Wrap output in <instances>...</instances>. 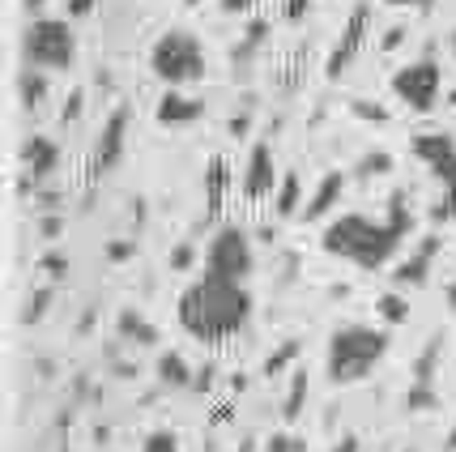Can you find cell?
<instances>
[{"label":"cell","mask_w":456,"mask_h":452,"mask_svg":"<svg viewBox=\"0 0 456 452\" xmlns=\"http://www.w3.org/2000/svg\"><path fill=\"white\" fill-rule=\"evenodd\" d=\"M179 329L197 341H226L248 329L252 320V295H248V282H231L222 274H205L179 295L175 303Z\"/></svg>","instance_id":"6da1fadb"},{"label":"cell","mask_w":456,"mask_h":452,"mask_svg":"<svg viewBox=\"0 0 456 452\" xmlns=\"http://www.w3.org/2000/svg\"><path fill=\"white\" fill-rule=\"evenodd\" d=\"M410 226H414V218L405 210V197L397 193L388 201V222H376L367 214H341L338 222H329L324 252L341 256V260H350L358 269H384L397 256L401 239L410 235Z\"/></svg>","instance_id":"7a4b0ae2"},{"label":"cell","mask_w":456,"mask_h":452,"mask_svg":"<svg viewBox=\"0 0 456 452\" xmlns=\"http://www.w3.org/2000/svg\"><path fill=\"white\" fill-rule=\"evenodd\" d=\"M388 354V333L371 325H338L329 337V380L333 384H358L376 372V363Z\"/></svg>","instance_id":"3957f363"},{"label":"cell","mask_w":456,"mask_h":452,"mask_svg":"<svg viewBox=\"0 0 456 452\" xmlns=\"http://www.w3.org/2000/svg\"><path fill=\"white\" fill-rule=\"evenodd\" d=\"M150 69H154V78L167 81L171 90H183V86H192V81L205 78V47L192 30H167L159 43H154V52H150Z\"/></svg>","instance_id":"277c9868"},{"label":"cell","mask_w":456,"mask_h":452,"mask_svg":"<svg viewBox=\"0 0 456 452\" xmlns=\"http://www.w3.org/2000/svg\"><path fill=\"white\" fill-rule=\"evenodd\" d=\"M77 56V39H73V26L60 18H39L30 21V30H26V60H30V69H69Z\"/></svg>","instance_id":"5b68a950"},{"label":"cell","mask_w":456,"mask_h":452,"mask_svg":"<svg viewBox=\"0 0 456 452\" xmlns=\"http://www.w3.org/2000/svg\"><path fill=\"white\" fill-rule=\"evenodd\" d=\"M205 269L222 274L231 282H248L256 269V252H252V235L243 226H218L209 248H205Z\"/></svg>","instance_id":"8992f818"},{"label":"cell","mask_w":456,"mask_h":452,"mask_svg":"<svg viewBox=\"0 0 456 452\" xmlns=\"http://www.w3.org/2000/svg\"><path fill=\"white\" fill-rule=\"evenodd\" d=\"M439 86H444V73L431 56L405 64L397 78H393V95H397L410 111H431L439 103Z\"/></svg>","instance_id":"52a82bcc"},{"label":"cell","mask_w":456,"mask_h":452,"mask_svg":"<svg viewBox=\"0 0 456 452\" xmlns=\"http://www.w3.org/2000/svg\"><path fill=\"white\" fill-rule=\"evenodd\" d=\"M414 154L436 171V179H444L448 197L444 210H436V218H456V141L444 133H418L414 137Z\"/></svg>","instance_id":"ba28073f"},{"label":"cell","mask_w":456,"mask_h":452,"mask_svg":"<svg viewBox=\"0 0 456 452\" xmlns=\"http://www.w3.org/2000/svg\"><path fill=\"white\" fill-rule=\"evenodd\" d=\"M278 193V162L269 154V145L256 141L252 154H248V167H243V197L248 201H265Z\"/></svg>","instance_id":"9c48e42d"},{"label":"cell","mask_w":456,"mask_h":452,"mask_svg":"<svg viewBox=\"0 0 456 452\" xmlns=\"http://www.w3.org/2000/svg\"><path fill=\"white\" fill-rule=\"evenodd\" d=\"M367 26H371V9H367V4H358L354 13H350V21H346V30H341L333 56H329V78H341V69L354 60V52L362 47V39H367Z\"/></svg>","instance_id":"30bf717a"},{"label":"cell","mask_w":456,"mask_h":452,"mask_svg":"<svg viewBox=\"0 0 456 452\" xmlns=\"http://www.w3.org/2000/svg\"><path fill=\"white\" fill-rule=\"evenodd\" d=\"M124 128H128V111L116 107L111 119H107V128H102L99 137V154H94V171H107V167H116L119 154H124Z\"/></svg>","instance_id":"8fae6325"},{"label":"cell","mask_w":456,"mask_h":452,"mask_svg":"<svg viewBox=\"0 0 456 452\" xmlns=\"http://www.w3.org/2000/svg\"><path fill=\"white\" fill-rule=\"evenodd\" d=\"M341 193H346V171H329V176L320 179V188L312 193V201H307V210H303V218L307 222H316V218H324L333 205L341 201Z\"/></svg>","instance_id":"7c38bea8"},{"label":"cell","mask_w":456,"mask_h":452,"mask_svg":"<svg viewBox=\"0 0 456 452\" xmlns=\"http://www.w3.org/2000/svg\"><path fill=\"white\" fill-rule=\"evenodd\" d=\"M200 111H205V107H200V99H188V95H179V90H167V95H162V103H159V124H167V128H171V124H192V119H200Z\"/></svg>","instance_id":"4fadbf2b"},{"label":"cell","mask_w":456,"mask_h":452,"mask_svg":"<svg viewBox=\"0 0 456 452\" xmlns=\"http://www.w3.org/2000/svg\"><path fill=\"white\" fill-rule=\"evenodd\" d=\"M21 158H26V171H30V179H47L52 171H56L60 150H56V141L30 137V141H26V150H21Z\"/></svg>","instance_id":"5bb4252c"},{"label":"cell","mask_w":456,"mask_h":452,"mask_svg":"<svg viewBox=\"0 0 456 452\" xmlns=\"http://www.w3.org/2000/svg\"><path fill=\"white\" fill-rule=\"evenodd\" d=\"M436 252H439V239L427 235L422 239V248H418V252L397 269V286H422V282H427V269H431V260H436Z\"/></svg>","instance_id":"9a60e30c"},{"label":"cell","mask_w":456,"mask_h":452,"mask_svg":"<svg viewBox=\"0 0 456 452\" xmlns=\"http://www.w3.org/2000/svg\"><path fill=\"white\" fill-rule=\"evenodd\" d=\"M116 329H119V337H124V341H137V346H154V341H159V329H154L150 320H141L133 308H124V312H119Z\"/></svg>","instance_id":"2e32d148"},{"label":"cell","mask_w":456,"mask_h":452,"mask_svg":"<svg viewBox=\"0 0 456 452\" xmlns=\"http://www.w3.org/2000/svg\"><path fill=\"white\" fill-rule=\"evenodd\" d=\"M159 380L162 389H192V372H188V363H183V354L167 350L159 358Z\"/></svg>","instance_id":"e0dca14e"},{"label":"cell","mask_w":456,"mask_h":452,"mask_svg":"<svg viewBox=\"0 0 456 452\" xmlns=\"http://www.w3.org/2000/svg\"><path fill=\"white\" fill-rule=\"evenodd\" d=\"M226 184H231V171H226V162H222V158H214V162L205 167V201H209V214H218L222 210Z\"/></svg>","instance_id":"ac0fdd59"},{"label":"cell","mask_w":456,"mask_h":452,"mask_svg":"<svg viewBox=\"0 0 456 452\" xmlns=\"http://www.w3.org/2000/svg\"><path fill=\"white\" fill-rule=\"evenodd\" d=\"M298 188H303V184H298V176H295V171H286V176H281V184H278V193H273V197H278V214L281 218L298 214Z\"/></svg>","instance_id":"d6986e66"},{"label":"cell","mask_w":456,"mask_h":452,"mask_svg":"<svg viewBox=\"0 0 456 452\" xmlns=\"http://www.w3.org/2000/svg\"><path fill=\"white\" fill-rule=\"evenodd\" d=\"M376 312L379 320H388V325H405V316H410V303L401 295H379L376 299Z\"/></svg>","instance_id":"ffe728a7"},{"label":"cell","mask_w":456,"mask_h":452,"mask_svg":"<svg viewBox=\"0 0 456 452\" xmlns=\"http://www.w3.org/2000/svg\"><path fill=\"white\" fill-rule=\"evenodd\" d=\"M303 397H307V375L295 372V380H290V393H286V418H290V423L303 414Z\"/></svg>","instance_id":"44dd1931"},{"label":"cell","mask_w":456,"mask_h":452,"mask_svg":"<svg viewBox=\"0 0 456 452\" xmlns=\"http://www.w3.org/2000/svg\"><path fill=\"white\" fill-rule=\"evenodd\" d=\"M39 99H43V78H35V69H26V73H21V103L35 107Z\"/></svg>","instance_id":"7402d4cb"},{"label":"cell","mask_w":456,"mask_h":452,"mask_svg":"<svg viewBox=\"0 0 456 452\" xmlns=\"http://www.w3.org/2000/svg\"><path fill=\"white\" fill-rule=\"evenodd\" d=\"M141 452H179V440L171 431H154L150 440H145V448Z\"/></svg>","instance_id":"603a6c76"},{"label":"cell","mask_w":456,"mask_h":452,"mask_svg":"<svg viewBox=\"0 0 456 452\" xmlns=\"http://www.w3.org/2000/svg\"><path fill=\"white\" fill-rule=\"evenodd\" d=\"M295 354H298V341H286V346H281V350L273 354V358H269V367H265V372H269V375H278L281 367H286V363L295 358Z\"/></svg>","instance_id":"cb8c5ba5"},{"label":"cell","mask_w":456,"mask_h":452,"mask_svg":"<svg viewBox=\"0 0 456 452\" xmlns=\"http://www.w3.org/2000/svg\"><path fill=\"white\" fill-rule=\"evenodd\" d=\"M269 452H303V444L290 440V435H273V440H269Z\"/></svg>","instance_id":"d4e9b609"},{"label":"cell","mask_w":456,"mask_h":452,"mask_svg":"<svg viewBox=\"0 0 456 452\" xmlns=\"http://www.w3.org/2000/svg\"><path fill=\"white\" fill-rule=\"evenodd\" d=\"M47 299H52V291H39V295L30 299V312H26V320H39V316L47 312Z\"/></svg>","instance_id":"484cf974"},{"label":"cell","mask_w":456,"mask_h":452,"mask_svg":"<svg viewBox=\"0 0 456 452\" xmlns=\"http://www.w3.org/2000/svg\"><path fill=\"white\" fill-rule=\"evenodd\" d=\"M64 4H69V13H73V18H86V13L94 9V0H64Z\"/></svg>","instance_id":"4316f807"},{"label":"cell","mask_w":456,"mask_h":452,"mask_svg":"<svg viewBox=\"0 0 456 452\" xmlns=\"http://www.w3.org/2000/svg\"><path fill=\"white\" fill-rule=\"evenodd\" d=\"M188 260H192V248H175L171 252V269H188Z\"/></svg>","instance_id":"83f0119b"},{"label":"cell","mask_w":456,"mask_h":452,"mask_svg":"<svg viewBox=\"0 0 456 452\" xmlns=\"http://www.w3.org/2000/svg\"><path fill=\"white\" fill-rule=\"evenodd\" d=\"M43 269H52V277H64L69 265H64V256H47V260H43Z\"/></svg>","instance_id":"f1b7e54d"},{"label":"cell","mask_w":456,"mask_h":452,"mask_svg":"<svg viewBox=\"0 0 456 452\" xmlns=\"http://www.w3.org/2000/svg\"><path fill=\"white\" fill-rule=\"evenodd\" d=\"M384 4H397V9H431L436 0H384Z\"/></svg>","instance_id":"f546056e"},{"label":"cell","mask_w":456,"mask_h":452,"mask_svg":"<svg viewBox=\"0 0 456 452\" xmlns=\"http://www.w3.org/2000/svg\"><path fill=\"white\" fill-rule=\"evenodd\" d=\"M401 39H405V30H401V26H393V30H388V39H384V52H393Z\"/></svg>","instance_id":"4dcf8cb0"},{"label":"cell","mask_w":456,"mask_h":452,"mask_svg":"<svg viewBox=\"0 0 456 452\" xmlns=\"http://www.w3.org/2000/svg\"><path fill=\"white\" fill-rule=\"evenodd\" d=\"M307 4H312V0H290V4H286V18H303Z\"/></svg>","instance_id":"1f68e13d"},{"label":"cell","mask_w":456,"mask_h":452,"mask_svg":"<svg viewBox=\"0 0 456 452\" xmlns=\"http://www.w3.org/2000/svg\"><path fill=\"white\" fill-rule=\"evenodd\" d=\"M77 116H81V95H73L69 107H64V119H77Z\"/></svg>","instance_id":"d6a6232c"},{"label":"cell","mask_w":456,"mask_h":452,"mask_svg":"<svg viewBox=\"0 0 456 452\" xmlns=\"http://www.w3.org/2000/svg\"><path fill=\"white\" fill-rule=\"evenodd\" d=\"M43 235L52 239V235H60V218H43V226H39Z\"/></svg>","instance_id":"836d02e7"},{"label":"cell","mask_w":456,"mask_h":452,"mask_svg":"<svg viewBox=\"0 0 456 452\" xmlns=\"http://www.w3.org/2000/svg\"><path fill=\"white\" fill-rule=\"evenodd\" d=\"M128 252H133V243H116V248H107V256H111V260H124Z\"/></svg>","instance_id":"e575fe53"},{"label":"cell","mask_w":456,"mask_h":452,"mask_svg":"<svg viewBox=\"0 0 456 452\" xmlns=\"http://www.w3.org/2000/svg\"><path fill=\"white\" fill-rule=\"evenodd\" d=\"M333 452H358V440L354 435H346V440H338V448Z\"/></svg>","instance_id":"d590c367"},{"label":"cell","mask_w":456,"mask_h":452,"mask_svg":"<svg viewBox=\"0 0 456 452\" xmlns=\"http://www.w3.org/2000/svg\"><path fill=\"white\" fill-rule=\"evenodd\" d=\"M252 0H226V9H248Z\"/></svg>","instance_id":"8d00e7d4"},{"label":"cell","mask_w":456,"mask_h":452,"mask_svg":"<svg viewBox=\"0 0 456 452\" xmlns=\"http://www.w3.org/2000/svg\"><path fill=\"white\" fill-rule=\"evenodd\" d=\"M448 452H456V423H452V431H448Z\"/></svg>","instance_id":"74e56055"},{"label":"cell","mask_w":456,"mask_h":452,"mask_svg":"<svg viewBox=\"0 0 456 452\" xmlns=\"http://www.w3.org/2000/svg\"><path fill=\"white\" fill-rule=\"evenodd\" d=\"M452 56H456V30H452Z\"/></svg>","instance_id":"f35d334b"},{"label":"cell","mask_w":456,"mask_h":452,"mask_svg":"<svg viewBox=\"0 0 456 452\" xmlns=\"http://www.w3.org/2000/svg\"><path fill=\"white\" fill-rule=\"evenodd\" d=\"M183 4H197V0H183Z\"/></svg>","instance_id":"ab89813d"}]
</instances>
